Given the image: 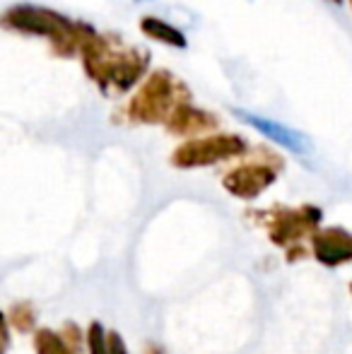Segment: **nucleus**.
<instances>
[{"mask_svg":"<svg viewBox=\"0 0 352 354\" xmlns=\"http://www.w3.org/2000/svg\"><path fill=\"white\" fill-rule=\"evenodd\" d=\"M270 181H272V171H268V169H261V167L239 169V171H234L227 178V188L234 191L237 196H241V198H254V196H259Z\"/></svg>","mask_w":352,"mask_h":354,"instance_id":"nucleus-4","label":"nucleus"},{"mask_svg":"<svg viewBox=\"0 0 352 354\" xmlns=\"http://www.w3.org/2000/svg\"><path fill=\"white\" fill-rule=\"evenodd\" d=\"M37 352L39 354H68V350L63 347L61 337L53 335L51 330H41L37 337Z\"/></svg>","mask_w":352,"mask_h":354,"instance_id":"nucleus-6","label":"nucleus"},{"mask_svg":"<svg viewBox=\"0 0 352 354\" xmlns=\"http://www.w3.org/2000/svg\"><path fill=\"white\" fill-rule=\"evenodd\" d=\"M314 248H316V258L324 266H338V263L352 258V236L343 232H328L316 239Z\"/></svg>","mask_w":352,"mask_h":354,"instance_id":"nucleus-3","label":"nucleus"},{"mask_svg":"<svg viewBox=\"0 0 352 354\" xmlns=\"http://www.w3.org/2000/svg\"><path fill=\"white\" fill-rule=\"evenodd\" d=\"M89 354H109L106 340H104V328L99 323L89 328Z\"/></svg>","mask_w":352,"mask_h":354,"instance_id":"nucleus-7","label":"nucleus"},{"mask_svg":"<svg viewBox=\"0 0 352 354\" xmlns=\"http://www.w3.org/2000/svg\"><path fill=\"white\" fill-rule=\"evenodd\" d=\"M142 29H145L150 37H155L157 41L176 44V46H186V39H183L174 27H169V24L162 22V19H145V22H142Z\"/></svg>","mask_w":352,"mask_h":354,"instance_id":"nucleus-5","label":"nucleus"},{"mask_svg":"<svg viewBox=\"0 0 352 354\" xmlns=\"http://www.w3.org/2000/svg\"><path fill=\"white\" fill-rule=\"evenodd\" d=\"M234 116H239L244 123H249L251 128H256L259 133H263L266 138H270L272 142H277L280 147L290 149L295 154H306L311 152V142L304 133L295 131L290 126H282V123L272 121V118L259 116V113L244 111V109H234Z\"/></svg>","mask_w":352,"mask_h":354,"instance_id":"nucleus-1","label":"nucleus"},{"mask_svg":"<svg viewBox=\"0 0 352 354\" xmlns=\"http://www.w3.org/2000/svg\"><path fill=\"white\" fill-rule=\"evenodd\" d=\"M109 354H126V345H123L121 335H116V333L109 337Z\"/></svg>","mask_w":352,"mask_h":354,"instance_id":"nucleus-8","label":"nucleus"},{"mask_svg":"<svg viewBox=\"0 0 352 354\" xmlns=\"http://www.w3.org/2000/svg\"><path fill=\"white\" fill-rule=\"evenodd\" d=\"M241 149H244V142L237 140V138H210V140L191 142L178 149L176 164H181V167L207 164V162H215V159L237 154V152H241Z\"/></svg>","mask_w":352,"mask_h":354,"instance_id":"nucleus-2","label":"nucleus"}]
</instances>
